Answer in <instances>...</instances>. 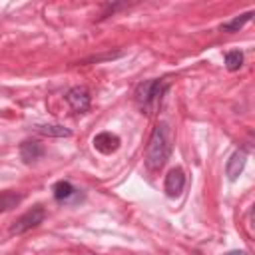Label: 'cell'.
Listing matches in <instances>:
<instances>
[{"instance_id":"6da1fadb","label":"cell","mask_w":255,"mask_h":255,"mask_svg":"<svg viewBox=\"0 0 255 255\" xmlns=\"http://www.w3.org/2000/svg\"><path fill=\"white\" fill-rule=\"evenodd\" d=\"M171 149H173V139H171V128L167 122H159L151 135H149V143H147V149H145V165L147 169L151 171H159L169 155H171Z\"/></svg>"},{"instance_id":"7a4b0ae2","label":"cell","mask_w":255,"mask_h":255,"mask_svg":"<svg viewBox=\"0 0 255 255\" xmlns=\"http://www.w3.org/2000/svg\"><path fill=\"white\" fill-rule=\"evenodd\" d=\"M167 88H169L167 80H145L135 88L133 100H135V104L139 106L141 112L149 114L151 110H155L159 106V102H161L163 94L167 92Z\"/></svg>"},{"instance_id":"3957f363","label":"cell","mask_w":255,"mask_h":255,"mask_svg":"<svg viewBox=\"0 0 255 255\" xmlns=\"http://www.w3.org/2000/svg\"><path fill=\"white\" fill-rule=\"evenodd\" d=\"M46 217V209L42 205H34L32 209H28L26 213H22L12 225H10V233L12 235H22L34 227H38Z\"/></svg>"},{"instance_id":"277c9868","label":"cell","mask_w":255,"mask_h":255,"mask_svg":"<svg viewBox=\"0 0 255 255\" xmlns=\"http://www.w3.org/2000/svg\"><path fill=\"white\" fill-rule=\"evenodd\" d=\"M64 98H66L68 106H70L76 114H86V112L90 110V106H92V96H90L88 88H84V86H74V88H70Z\"/></svg>"},{"instance_id":"5b68a950","label":"cell","mask_w":255,"mask_h":255,"mask_svg":"<svg viewBox=\"0 0 255 255\" xmlns=\"http://www.w3.org/2000/svg\"><path fill=\"white\" fill-rule=\"evenodd\" d=\"M52 193H54V199L60 201V203H76V201H80V189H76L66 179L56 181L54 187H52Z\"/></svg>"},{"instance_id":"8992f818","label":"cell","mask_w":255,"mask_h":255,"mask_svg":"<svg viewBox=\"0 0 255 255\" xmlns=\"http://www.w3.org/2000/svg\"><path fill=\"white\" fill-rule=\"evenodd\" d=\"M245 163H247V151L245 149H235L231 153V157L227 159V165H225V175L229 181H235L243 169H245Z\"/></svg>"},{"instance_id":"52a82bcc","label":"cell","mask_w":255,"mask_h":255,"mask_svg":"<svg viewBox=\"0 0 255 255\" xmlns=\"http://www.w3.org/2000/svg\"><path fill=\"white\" fill-rule=\"evenodd\" d=\"M185 187V173L181 167H173L167 175H165V183H163V189L169 197H177Z\"/></svg>"},{"instance_id":"ba28073f","label":"cell","mask_w":255,"mask_h":255,"mask_svg":"<svg viewBox=\"0 0 255 255\" xmlns=\"http://www.w3.org/2000/svg\"><path fill=\"white\" fill-rule=\"evenodd\" d=\"M92 145H94L96 151L108 155V153H114L120 147V137L116 133H112V131H102L92 139Z\"/></svg>"},{"instance_id":"9c48e42d","label":"cell","mask_w":255,"mask_h":255,"mask_svg":"<svg viewBox=\"0 0 255 255\" xmlns=\"http://www.w3.org/2000/svg\"><path fill=\"white\" fill-rule=\"evenodd\" d=\"M44 155V145L36 139H28L20 145V157L24 163H32V161H38L40 157Z\"/></svg>"},{"instance_id":"30bf717a","label":"cell","mask_w":255,"mask_h":255,"mask_svg":"<svg viewBox=\"0 0 255 255\" xmlns=\"http://www.w3.org/2000/svg\"><path fill=\"white\" fill-rule=\"evenodd\" d=\"M34 129L46 137H70L72 135V131L60 124H38V126H34Z\"/></svg>"},{"instance_id":"8fae6325","label":"cell","mask_w":255,"mask_h":255,"mask_svg":"<svg viewBox=\"0 0 255 255\" xmlns=\"http://www.w3.org/2000/svg\"><path fill=\"white\" fill-rule=\"evenodd\" d=\"M251 18H253V10H249V12H245V14H239V16H235V18H231V20L223 22V24L219 26V30H221V32H229V34L239 32L245 24H249V22H251Z\"/></svg>"},{"instance_id":"7c38bea8","label":"cell","mask_w":255,"mask_h":255,"mask_svg":"<svg viewBox=\"0 0 255 255\" xmlns=\"http://www.w3.org/2000/svg\"><path fill=\"white\" fill-rule=\"evenodd\" d=\"M22 201V195L16 191H2L0 193V211H10Z\"/></svg>"},{"instance_id":"4fadbf2b","label":"cell","mask_w":255,"mask_h":255,"mask_svg":"<svg viewBox=\"0 0 255 255\" xmlns=\"http://www.w3.org/2000/svg\"><path fill=\"white\" fill-rule=\"evenodd\" d=\"M243 66V54L239 50H231L225 54V68L229 72H237Z\"/></svg>"},{"instance_id":"5bb4252c","label":"cell","mask_w":255,"mask_h":255,"mask_svg":"<svg viewBox=\"0 0 255 255\" xmlns=\"http://www.w3.org/2000/svg\"><path fill=\"white\" fill-rule=\"evenodd\" d=\"M223 255H247L245 251H239V249H235V251H227V253H223Z\"/></svg>"}]
</instances>
